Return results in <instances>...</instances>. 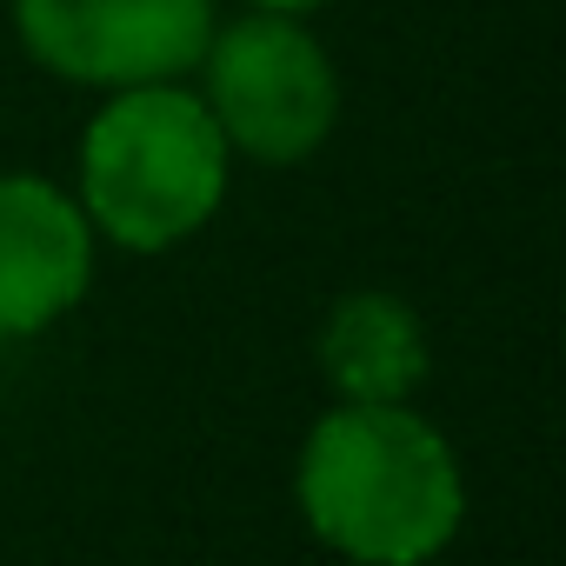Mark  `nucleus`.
I'll return each mask as SVG.
<instances>
[{
  "label": "nucleus",
  "instance_id": "f03ea898",
  "mask_svg": "<svg viewBox=\"0 0 566 566\" xmlns=\"http://www.w3.org/2000/svg\"><path fill=\"white\" fill-rule=\"evenodd\" d=\"M227 200V140L174 81L120 87L81 134V213L127 253H167Z\"/></svg>",
  "mask_w": 566,
  "mask_h": 566
},
{
  "label": "nucleus",
  "instance_id": "39448f33",
  "mask_svg": "<svg viewBox=\"0 0 566 566\" xmlns=\"http://www.w3.org/2000/svg\"><path fill=\"white\" fill-rule=\"evenodd\" d=\"M94 280V227L74 193L0 174V340H28L81 307Z\"/></svg>",
  "mask_w": 566,
  "mask_h": 566
},
{
  "label": "nucleus",
  "instance_id": "20e7f679",
  "mask_svg": "<svg viewBox=\"0 0 566 566\" xmlns=\"http://www.w3.org/2000/svg\"><path fill=\"white\" fill-rule=\"evenodd\" d=\"M21 48L74 87H147L200 61L213 0H14Z\"/></svg>",
  "mask_w": 566,
  "mask_h": 566
},
{
  "label": "nucleus",
  "instance_id": "423d86ee",
  "mask_svg": "<svg viewBox=\"0 0 566 566\" xmlns=\"http://www.w3.org/2000/svg\"><path fill=\"white\" fill-rule=\"evenodd\" d=\"M321 367H327L334 394L354 407L407 400L427 380V327L407 301H394L380 287L340 294L321 327Z\"/></svg>",
  "mask_w": 566,
  "mask_h": 566
},
{
  "label": "nucleus",
  "instance_id": "0eeeda50",
  "mask_svg": "<svg viewBox=\"0 0 566 566\" xmlns=\"http://www.w3.org/2000/svg\"><path fill=\"white\" fill-rule=\"evenodd\" d=\"M260 14H307V8H327V0H253Z\"/></svg>",
  "mask_w": 566,
  "mask_h": 566
},
{
  "label": "nucleus",
  "instance_id": "7ed1b4c3",
  "mask_svg": "<svg viewBox=\"0 0 566 566\" xmlns=\"http://www.w3.org/2000/svg\"><path fill=\"white\" fill-rule=\"evenodd\" d=\"M200 67H207V114L227 154L287 167L334 134L340 81L327 48L301 28V14H247L207 34Z\"/></svg>",
  "mask_w": 566,
  "mask_h": 566
},
{
  "label": "nucleus",
  "instance_id": "f257e3e1",
  "mask_svg": "<svg viewBox=\"0 0 566 566\" xmlns=\"http://www.w3.org/2000/svg\"><path fill=\"white\" fill-rule=\"evenodd\" d=\"M307 526L360 566H427L467 520V486L447 433L407 400H340L301 453Z\"/></svg>",
  "mask_w": 566,
  "mask_h": 566
}]
</instances>
